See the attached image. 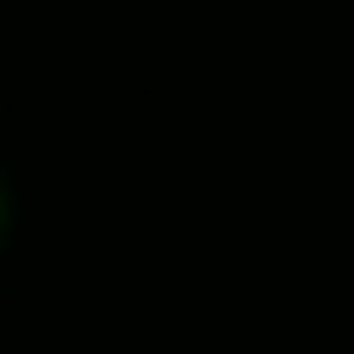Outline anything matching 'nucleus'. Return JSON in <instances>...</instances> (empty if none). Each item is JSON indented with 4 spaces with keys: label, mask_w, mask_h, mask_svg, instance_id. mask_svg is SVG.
I'll return each mask as SVG.
<instances>
[{
    "label": "nucleus",
    "mask_w": 354,
    "mask_h": 354,
    "mask_svg": "<svg viewBox=\"0 0 354 354\" xmlns=\"http://www.w3.org/2000/svg\"><path fill=\"white\" fill-rule=\"evenodd\" d=\"M6 227H11V188H6V177H0V238H6Z\"/></svg>",
    "instance_id": "f257e3e1"
}]
</instances>
